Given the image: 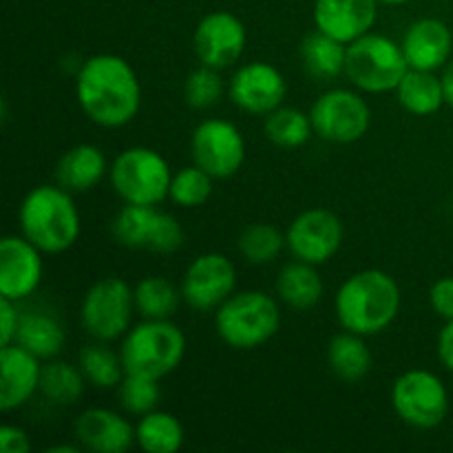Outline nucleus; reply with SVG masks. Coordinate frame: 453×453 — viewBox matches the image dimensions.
I'll use <instances>...</instances> for the list:
<instances>
[{
    "mask_svg": "<svg viewBox=\"0 0 453 453\" xmlns=\"http://www.w3.org/2000/svg\"><path fill=\"white\" fill-rule=\"evenodd\" d=\"M75 97L93 124L122 128L140 113L142 84L131 62L115 53H97L80 65Z\"/></svg>",
    "mask_w": 453,
    "mask_h": 453,
    "instance_id": "f257e3e1",
    "label": "nucleus"
},
{
    "mask_svg": "<svg viewBox=\"0 0 453 453\" xmlns=\"http://www.w3.org/2000/svg\"><path fill=\"white\" fill-rule=\"evenodd\" d=\"M20 310L12 299L0 296V348L16 341L18 326H20Z\"/></svg>",
    "mask_w": 453,
    "mask_h": 453,
    "instance_id": "4c0bfd02",
    "label": "nucleus"
},
{
    "mask_svg": "<svg viewBox=\"0 0 453 453\" xmlns=\"http://www.w3.org/2000/svg\"><path fill=\"white\" fill-rule=\"evenodd\" d=\"M288 248L286 233L274 224H250L242 230L237 239V250L248 264L268 265L281 257Z\"/></svg>",
    "mask_w": 453,
    "mask_h": 453,
    "instance_id": "473e14b6",
    "label": "nucleus"
},
{
    "mask_svg": "<svg viewBox=\"0 0 453 453\" xmlns=\"http://www.w3.org/2000/svg\"><path fill=\"white\" fill-rule=\"evenodd\" d=\"M78 367L82 370L87 383L97 389H118L127 376L119 349L113 352L104 341L84 345L78 354Z\"/></svg>",
    "mask_w": 453,
    "mask_h": 453,
    "instance_id": "7c9ffc66",
    "label": "nucleus"
},
{
    "mask_svg": "<svg viewBox=\"0 0 453 453\" xmlns=\"http://www.w3.org/2000/svg\"><path fill=\"white\" fill-rule=\"evenodd\" d=\"M380 4H389V7H401V4L411 3V0H379Z\"/></svg>",
    "mask_w": 453,
    "mask_h": 453,
    "instance_id": "37998d69",
    "label": "nucleus"
},
{
    "mask_svg": "<svg viewBox=\"0 0 453 453\" xmlns=\"http://www.w3.org/2000/svg\"><path fill=\"white\" fill-rule=\"evenodd\" d=\"M42 365L35 354L18 343L0 348V410H18L40 392Z\"/></svg>",
    "mask_w": 453,
    "mask_h": 453,
    "instance_id": "6ab92c4d",
    "label": "nucleus"
},
{
    "mask_svg": "<svg viewBox=\"0 0 453 453\" xmlns=\"http://www.w3.org/2000/svg\"><path fill=\"white\" fill-rule=\"evenodd\" d=\"M135 312L133 288L119 277H104L84 292L80 323L91 339L111 343L131 330V319Z\"/></svg>",
    "mask_w": 453,
    "mask_h": 453,
    "instance_id": "6e6552de",
    "label": "nucleus"
},
{
    "mask_svg": "<svg viewBox=\"0 0 453 453\" xmlns=\"http://www.w3.org/2000/svg\"><path fill=\"white\" fill-rule=\"evenodd\" d=\"M87 379L78 365L51 358L42 365L40 374V394L44 401H49L56 407H71L84 396L87 389Z\"/></svg>",
    "mask_w": 453,
    "mask_h": 453,
    "instance_id": "c85d7f7f",
    "label": "nucleus"
},
{
    "mask_svg": "<svg viewBox=\"0 0 453 453\" xmlns=\"http://www.w3.org/2000/svg\"><path fill=\"white\" fill-rule=\"evenodd\" d=\"M299 56L303 62V69L314 80H334L339 75H345L348 44L314 29L301 42Z\"/></svg>",
    "mask_w": 453,
    "mask_h": 453,
    "instance_id": "a878e982",
    "label": "nucleus"
},
{
    "mask_svg": "<svg viewBox=\"0 0 453 453\" xmlns=\"http://www.w3.org/2000/svg\"><path fill=\"white\" fill-rule=\"evenodd\" d=\"M429 305L436 317L449 321L453 319V277H442L429 290Z\"/></svg>",
    "mask_w": 453,
    "mask_h": 453,
    "instance_id": "e433bc0d",
    "label": "nucleus"
},
{
    "mask_svg": "<svg viewBox=\"0 0 453 453\" xmlns=\"http://www.w3.org/2000/svg\"><path fill=\"white\" fill-rule=\"evenodd\" d=\"M115 242L131 250H150L157 255H173L184 246V228L171 212L157 206L127 203L111 221Z\"/></svg>",
    "mask_w": 453,
    "mask_h": 453,
    "instance_id": "9d476101",
    "label": "nucleus"
},
{
    "mask_svg": "<svg viewBox=\"0 0 453 453\" xmlns=\"http://www.w3.org/2000/svg\"><path fill=\"white\" fill-rule=\"evenodd\" d=\"M228 91L230 100L239 111L265 118L283 104L288 96V82L274 65L252 60L234 69Z\"/></svg>",
    "mask_w": 453,
    "mask_h": 453,
    "instance_id": "dca6fc26",
    "label": "nucleus"
},
{
    "mask_svg": "<svg viewBox=\"0 0 453 453\" xmlns=\"http://www.w3.org/2000/svg\"><path fill=\"white\" fill-rule=\"evenodd\" d=\"M248 31L230 12H211L199 20L193 35V49L199 65L217 71L230 69L246 51Z\"/></svg>",
    "mask_w": 453,
    "mask_h": 453,
    "instance_id": "2eb2a0df",
    "label": "nucleus"
},
{
    "mask_svg": "<svg viewBox=\"0 0 453 453\" xmlns=\"http://www.w3.org/2000/svg\"><path fill=\"white\" fill-rule=\"evenodd\" d=\"M190 157L215 180H228L246 162V140L237 124L224 118H208L190 135Z\"/></svg>",
    "mask_w": 453,
    "mask_h": 453,
    "instance_id": "f8f14e48",
    "label": "nucleus"
},
{
    "mask_svg": "<svg viewBox=\"0 0 453 453\" xmlns=\"http://www.w3.org/2000/svg\"><path fill=\"white\" fill-rule=\"evenodd\" d=\"M343 224L327 208H310L296 215L288 226V250L295 259L312 265H323L334 259L343 246Z\"/></svg>",
    "mask_w": 453,
    "mask_h": 453,
    "instance_id": "4468645a",
    "label": "nucleus"
},
{
    "mask_svg": "<svg viewBox=\"0 0 453 453\" xmlns=\"http://www.w3.org/2000/svg\"><path fill=\"white\" fill-rule=\"evenodd\" d=\"M401 286L379 268L354 273L341 283L334 299L336 321L343 330L376 336L388 330L401 312Z\"/></svg>",
    "mask_w": 453,
    "mask_h": 453,
    "instance_id": "f03ea898",
    "label": "nucleus"
},
{
    "mask_svg": "<svg viewBox=\"0 0 453 453\" xmlns=\"http://www.w3.org/2000/svg\"><path fill=\"white\" fill-rule=\"evenodd\" d=\"M392 405L407 427L429 432L445 423L449 414V392L434 372L407 370L394 380Z\"/></svg>",
    "mask_w": 453,
    "mask_h": 453,
    "instance_id": "1a4fd4ad",
    "label": "nucleus"
},
{
    "mask_svg": "<svg viewBox=\"0 0 453 453\" xmlns=\"http://www.w3.org/2000/svg\"><path fill=\"white\" fill-rule=\"evenodd\" d=\"M274 290L283 305L296 312H305L323 299L326 288H323L321 274L317 273V265L295 259L279 270Z\"/></svg>",
    "mask_w": 453,
    "mask_h": 453,
    "instance_id": "5701e85b",
    "label": "nucleus"
},
{
    "mask_svg": "<svg viewBox=\"0 0 453 453\" xmlns=\"http://www.w3.org/2000/svg\"><path fill=\"white\" fill-rule=\"evenodd\" d=\"M184 303L195 312H212L237 288V268L221 252H203L193 259L181 277Z\"/></svg>",
    "mask_w": 453,
    "mask_h": 453,
    "instance_id": "ddd939ff",
    "label": "nucleus"
},
{
    "mask_svg": "<svg viewBox=\"0 0 453 453\" xmlns=\"http://www.w3.org/2000/svg\"><path fill=\"white\" fill-rule=\"evenodd\" d=\"M394 93L398 97V104L407 113L418 115V118L438 113L442 104H447L441 75H436L434 71L410 69Z\"/></svg>",
    "mask_w": 453,
    "mask_h": 453,
    "instance_id": "bb28decb",
    "label": "nucleus"
},
{
    "mask_svg": "<svg viewBox=\"0 0 453 453\" xmlns=\"http://www.w3.org/2000/svg\"><path fill=\"white\" fill-rule=\"evenodd\" d=\"M401 47L410 69L436 73L451 60L453 34L449 25L438 18H420L407 27Z\"/></svg>",
    "mask_w": 453,
    "mask_h": 453,
    "instance_id": "aec40b11",
    "label": "nucleus"
},
{
    "mask_svg": "<svg viewBox=\"0 0 453 453\" xmlns=\"http://www.w3.org/2000/svg\"><path fill=\"white\" fill-rule=\"evenodd\" d=\"M159 396H162L159 380L146 379V376L127 374L122 383L118 385L119 407L131 416H144L157 410Z\"/></svg>",
    "mask_w": 453,
    "mask_h": 453,
    "instance_id": "f704fd0d",
    "label": "nucleus"
},
{
    "mask_svg": "<svg viewBox=\"0 0 453 453\" xmlns=\"http://www.w3.org/2000/svg\"><path fill=\"white\" fill-rule=\"evenodd\" d=\"M212 181L215 177L208 175L197 164L184 166L173 173L168 199L181 208H199L212 197Z\"/></svg>",
    "mask_w": 453,
    "mask_h": 453,
    "instance_id": "72a5a7b5",
    "label": "nucleus"
},
{
    "mask_svg": "<svg viewBox=\"0 0 453 453\" xmlns=\"http://www.w3.org/2000/svg\"><path fill=\"white\" fill-rule=\"evenodd\" d=\"M184 425L171 411L153 410L135 425V445L146 453H175L184 447Z\"/></svg>",
    "mask_w": 453,
    "mask_h": 453,
    "instance_id": "cd10ccee",
    "label": "nucleus"
},
{
    "mask_svg": "<svg viewBox=\"0 0 453 453\" xmlns=\"http://www.w3.org/2000/svg\"><path fill=\"white\" fill-rule=\"evenodd\" d=\"M111 186L124 203L159 206L168 199L173 171L162 153L149 146H131L111 162Z\"/></svg>",
    "mask_w": 453,
    "mask_h": 453,
    "instance_id": "0eeeda50",
    "label": "nucleus"
},
{
    "mask_svg": "<svg viewBox=\"0 0 453 453\" xmlns=\"http://www.w3.org/2000/svg\"><path fill=\"white\" fill-rule=\"evenodd\" d=\"M379 4V0H314V27L349 44L374 29Z\"/></svg>",
    "mask_w": 453,
    "mask_h": 453,
    "instance_id": "a211bd4d",
    "label": "nucleus"
},
{
    "mask_svg": "<svg viewBox=\"0 0 453 453\" xmlns=\"http://www.w3.org/2000/svg\"><path fill=\"white\" fill-rule=\"evenodd\" d=\"M42 255L22 234L0 239V296L16 303L34 296L44 277Z\"/></svg>",
    "mask_w": 453,
    "mask_h": 453,
    "instance_id": "f3484780",
    "label": "nucleus"
},
{
    "mask_svg": "<svg viewBox=\"0 0 453 453\" xmlns=\"http://www.w3.org/2000/svg\"><path fill=\"white\" fill-rule=\"evenodd\" d=\"M75 441L96 453H124L135 445V427L119 411L91 407L75 420Z\"/></svg>",
    "mask_w": 453,
    "mask_h": 453,
    "instance_id": "412c9836",
    "label": "nucleus"
},
{
    "mask_svg": "<svg viewBox=\"0 0 453 453\" xmlns=\"http://www.w3.org/2000/svg\"><path fill=\"white\" fill-rule=\"evenodd\" d=\"M441 82H442V91H445V102L449 106H453V58L445 66H442Z\"/></svg>",
    "mask_w": 453,
    "mask_h": 453,
    "instance_id": "a19ab883",
    "label": "nucleus"
},
{
    "mask_svg": "<svg viewBox=\"0 0 453 453\" xmlns=\"http://www.w3.org/2000/svg\"><path fill=\"white\" fill-rule=\"evenodd\" d=\"M327 365L332 374L345 383H358L372 372V352L365 336L354 332H339L327 343Z\"/></svg>",
    "mask_w": 453,
    "mask_h": 453,
    "instance_id": "393cba45",
    "label": "nucleus"
},
{
    "mask_svg": "<svg viewBox=\"0 0 453 453\" xmlns=\"http://www.w3.org/2000/svg\"><path fill=\"white\" fill-rule=\"evenodd\" d=\"M13 343L29 349L40 361H51V358L60 357L65 349L66 332L53 314L42 312V310H29V312L20 314V326H18Z\"/></svg>",
    "mask_w": 453,
    "mask_h": 453,
    "instance_id": "b1692460",
    "label": "nucleus"
},
{
    "mask_svg": "<svg viewBox=\"0 0 453 453\" xmlns=\"http://www.w3.org/2000/svg\"><path fill=\"white\" fill-rule=\"evenodd\" d=\"M281 301L264 290H242L215 310L217 336L228 348L248 352L273 341L281 330Z\"/></svg>",
    "mask_w": 453,
    "mask_h": 453,
    "instance_id": "20e7f679",
    "label": "nucleus"
},
{
    "mask_svg": "<svg viewBox=\"0 0 453 453\" xmlns=\"http://www.w3.org/2000/svg\"><path fill=\"white\" fill-rule=\"evenodd\" d=\"M314 135L330 144H354L372 127V109L358 88H330L310 109Z\"/></svg>",
    "mask_w": 453,
    "mask_h": 453,
    "instance_id": "9b49d317",
    "label": "nucleus"
},
{
    "mask_svg": "<svg viewBox=\"0 0 453 453\" xmlns=\"http://www.w3.org/2000/svg\"><path fill=\"white\" fill-rule=\"evenodd\" d=\"M135 295V310L142 319H173L180 310L181 288H177L171 279L149 274L133 288Z\"/></svg>",
    "mask_w": 453,
    "mask_h": 453,
    "instance_id": "c756f323",
    "label": "nucleus"
},
{
    "mask_svg": "<svg viewBox=\"0 0 453 453\" xmlns=\"http://www.w3.org/2000/svg\"><path fill=\"white\" fill-rule=\"evenodd\" d=\"M407 71L410 65L401 42L388 35L370 31L348 44L345 78L361 93L380 96V93L396 91Z\"/></svg>",
    "mask_w": 453,
    "mask_h": 453,
    "instance_id": "423d86ee",
    "label": "nucleus"
},
{
    "mask_svg": "<svg viewBox=\"0 0 453 453\" xmlns=\"http://www.w3.org/2000/svg\"><path fill=\"white\" fill-rule=\"evenodd\" d=\"M224 96V78L221 71L199 65L188 73L184 82V100L190 109L206 111L215 106Z\"/></svg>",
    "mask_w": 453,
    "mask_h": 453,
    "instance_id": "c9c22d12",
    "label": "nucleus"
},
{
    "mask_svg": "<svg viewBox=\"0 0 453 453\" xmlns=\"http://www.w3.org/2000/svg\"><path fill=\"white\" fill-rule=\"evenodd\" d=\"M22 237L29 239L44 255H62L75 246L82 230L73 193L60 184H42L25 195L18 211Z\"/></svg>",
    "mask_w": 453,
    "mask_h": 453,
    "instance_id": "7ed1b4c3",
    "label": "nucleus"
},
{
    "mask_svg": "<svg viewBox=\"0 0 453 453\" xmlns=\"http://www.w3.org/2000/svg\"><path fill=\"white\" fill-rule=\"evenodd\" d=\"M264 133L279 149H301L314 135V127L310 113L281 104L273 113L265 115Z\"/></svg>",
    "mask_w": 453,
    "mask_h": 453,
    "instance_id": "2f4dec72",
    "label": "nucleus"
},
{
    "mask_svg": "<svg viewBox=\"0 0 453 453\" xmlns=\"http://www.w3.org/2000/svg\"><path fill=\"white\" fill-rule=\"evenodd\" d=\"M111 171L104 150L96 144H78L66 150L56 166V181L69 193L93 190Z\"/></svg>",
    "mask_w": 453,
    "mask_h": 453,
    "instance_id": "4be33fe9",
    "label": "nucleus"
},
{
    "mask_svg": "<svg viewBox=\"0 0 453 453\" xmlns=\"http://www.w3.org/2000/svg\"><path fill=\"white\" fill-rule=\"evenodd\" d=\"M186 334L171 319H142L119 343L127 374L162 380L181 365L186 357Z\"/></svg>",
    "mask_w": 453,
    "mask_h": 453,
    "instance_id": "39448f33",
    "label": "nucleus"
},
{
    "mask_svg": "<svg viewBox=\"0 0 453 453\" xmlns=\"http://www.w3.org/2000/svg\"><path fill=\"white\" fill-rule=\"evenodd\" d=\"M0 451L3 453H27L31 451V441L27 432L18 425L0 427Z\"/></svg>",
    "mask_w": 453,
    "mask_h": 453,
    "instance_id": "58836bf2",
    "label": "nucleus"
},
{
    "mask_svg": "<svg viewBox=\"0 0 453 453\" xmlns=\"http://www.w3.org/2000/svg\"><path fill=\"white\" fill-rule=\"evenodd\" d=\"M80 449H82V447H75V445H53V447H49L47 449V453H78Z\"/></svg>",
    "mask_w": 453,
    "mask_h": 453,
    "instance_id": "79ce46f5",
    "label": "nucleus"
},
{
    "mask_svg": "<svg viewBox=\"0 0 453 453\" xmlns=\"http://www.w3.org/2000/svg\"><path fill=\"white\" fill-rule=\"evenodd\" d=\"M438 358H441L442 367L453 374V319L445 321V327L438 334Z\"/></svg>",
    "mask_w": 453,
    "mask_h": 453,
    "instance_id": "ea45409f",
    "label": "nucleus"
}]
</instances>
